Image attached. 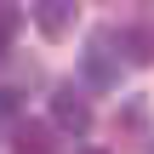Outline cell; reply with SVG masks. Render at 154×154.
Returning <instances> with one entry per match:
<instances>
[{"label":"cell","mask_w":154,"mask_h":154,"mask_svg":"<svg viewBox=\"0 0 154 154\" xmlns=\"http://www.w3.org/2000/svg\"><path fill=\"white\" fill-rule=\"evenodd\" d=\"M80 69H86V80H91V86H103V91H109V86H120V69H126V63H120V51H109V29H97V34L86 40Z\"/></svg>","instance_id":"obj_1"},{"label":"cell","mask_w":154,"mask_h":154,"mask_svg":"<svg viewBox=\"0 0 154 154\" xmlns=\"http://www.w3.org/2000/svg\"><path fill=\"white\" fill-rule=\"evenodd\" d=\"M51 120H57L63 131H74V137L91 131V109H86V97H80L74 86H57V91H51Z\"/></svg>","instance_id":"obj_2"},{"label":"cell","mask_w":154,"mask_h":154,"mask_svg":"<svg viewBox=\"0 0 154 154\" xmlns=\"http://www.w3.org/2000/svg\"><path fill=\"white\" fill-rule=\"evenodd\" d=\"M29 11H34V23H40L46 40H63V34L74 29V0H34Z\"/></svg>","instance_id":"obj_3"},{"label":"cell","mask_w":154,"mask_h":154,"mask_svg":"<svg viewBox=\"0 0 154 154\" xmlns=\"http://www.w3.org/2000/svg\"><path fill=\"white\" fill-rule=\"evenodd\" d=\"M11 154H57V131L46 120H23L11 137Z\"/></svg>","instance_id":"obj_4"},{"label":"cell","mask_w":154,"mask_h":154,"mask_svg":"<svg viewBox=\"0 0 154 154\" xmlns=\"http://www.w3.org/2000/svg\"><path fill=\"white\" fill-rule=\"evenodd\" d=\"M109 34H114V29H109ZM114 40H120L126 63H137V69H143V63H154V29H137V23H131V29H120Z\"/></svg>","instance_id":"obj_5"},{"label":"cell","mask_w":154,"mask_h":154,"mask_svg":"<svg viewBox=\"0 0 154 154\" xmlns=\"http://www.w3.org/2000/svg\"><path fill=\"white\" fill-rule=\"evenodd\" d=\"M17 29H23V6L17 0H0V51L17 40Z\"/></svg>","instance_id":"obj_6"},{"label":"cell","mask_w":154,"mask_h":154,"mask_svg":"<svg viewBox=\"0 0 154 154\" xmlns=\"http://www.w3.org/2000/svg\"><path fill=\"white\" fill-rule=\"evenodd\" d=\"M11 126H17V97L0 91V131H11Z\"/></svg>","instance_id":"obj_7"},{"label":"cell","mask_w":154,"mask_h":154,"mask_svg":"<svg viewBox=\"0 0 154 154\" xmlns=\"http://www.w3.org/2000/svg\"><path fill=\"white\" fill-rule=\"evenodd\" d=\"M80 154H103V149H80Z\"/></svg>","instance_id":"obj_8"}]
</instances>
